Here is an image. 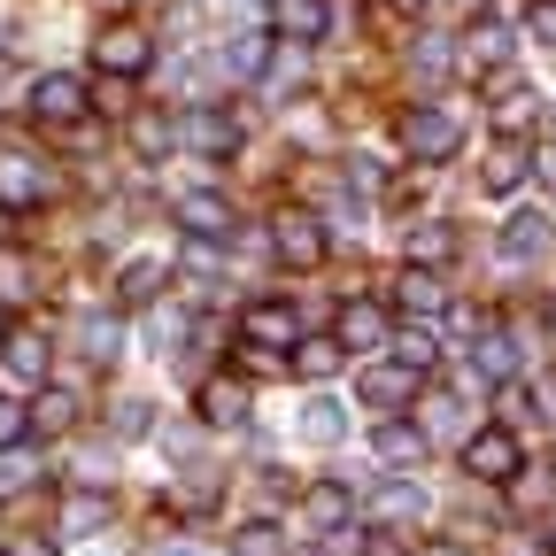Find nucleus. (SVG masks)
Instances as JSON below:
<instances>
[{"label":"nucleus","instance_id":"obj_41","mask_svg":"<svg viewBox=\"0 0 556 556\" xmlns=\"http://www.w3.org/2000/svg\"><path fill=\"white\" fill-rule=\"evenodd\" d=\"M86 356H93V364H109V356H116V325L86 317Z\"/></svg>","mask_w":556,"mask_h":556},{"label":"nucleus","instance_id":"obj_37","mask_svg":"<svg viewBox=\"0 0 556 556\" xmlns=\"http://www.w3.org/2000/svg\"><path fill=\"white\" fill-rule=\"evenodd\" d=\"M24 433H31V409L24 402H0V448H24Z\"/></svg>","mask_w":556,"mask_h":556},{"label":"nucleus","instance_id":"obj_20","mask_svg":"<svg viewBox=\"0 0 556 556\" xmlns=\"http://www.w3.org/2000/svg\"><path fill=\"white\" fill-rule=\"evenodd\" d=\"M371 448H379V464H417L426 456V426H379Z\"/></svg>","mask_w":556,"mask_h":556},{"label":"nucleus","instance_id":"obj_24","mask_svg":"<svg viewBox=\"0 0 556 556\" xmlns=\"http://www.w3.org/2000/svg\"><path fill=\"white\" fill-rule=\"evenodd\" d=\"M225 70H232V78H263V70H270V39L263 31H240L225 47Z\"/></svg>","mask_w":556,"mask_h":556},{"label":"nucleus","instance_id":"obj_3","mask_svg":"<svg viewBox=\"0 0 556 556\" xmlns=\"http://www.w3.org/2000/svg\"><path fill=\"white\" fill-rule=\"evenodd\" d=\"M464 471H471V479H495V486H503V479H518V471H526L518 433H510V426H486V433H471V441H464Z\"/></svg>","mask_w":556,"mask_h":556},{"label":"nucleus","instance_id":"obj_16","mask_svg":"<svg viewBox=\"0 0 556 556\" xmlns=\"http://www.w3.org/2000/svg\"><path fill=\"white\" fill-rule=\"evenodd\" d=\"M371 510H379L387 526H417V518H426V486H417V479H409V486H402V479H387L379 495H371Z\"/></svg>","mask_w":556,"mask_h":556},{"label":"nucleus","instance_id":"obj_13","mask_svg":"<svg viewBox=\"0 0 556 556\" xmlns=\"http://www.w3.org/2000/svg\"><path fill=\"white\" fill-rule=\"evenodd\" d=\"M170 148H178V124H170L163 109H139V116H131V155H148V163H163Z\"/></svg>","mask_w":556,"mask_h":556},{"label":"nucleus","instance_id":"obj_7","mask_svg":"<svg viewBox=\"0 0 556 556\" xmlns=\"http://www.w3.org/2000/svg\"><path fill=\"white\" fill-rule=\"evenodd\" d=\"M178 139H186L193 155H232L240 148V124L217 116V109H193V116H178Z\"/></svg>","mask_w":556,"mask_h":556},{"label":"nucleus","instance_id":"obj_43","mask_svg":"<svg viewBox=\"0 0 556 556\" xmlns=\"http://www.w3.org/2000/svg\"><path fill=\"white\" fill-rule=\"evenodd\" d=\"M541 409V394H526V387H503V426H518V417H533Z\"/></svg>","mask_w":556,"mask_h":556},{"label":"nucleus","instance_id":"obj_47","mask_svg":"<svg viewBox=\"0 0 556 556\" xmlns=\"http://www.w3.org/2000/svg\"><path fill=\"white\" fill-rule=\"evenodd\" d=\"M533 394H541V409H548V417H556V379H541V387H533Z\"/></svg>","mask_w":556,"mask_h":556},{"label":"nucleus","instance_id":"obj_17","mask_svg":"<svg viewBox=\"0 0 556 556\" xmlns=\"http://www.w3.org/2000/svg\"><path fill=\"white\" fill-rule=\"evenodd\" d=\"M325 24H332V9H325V0H278V31H287L294 47L325 39Z\"/></svg>","mask_w":556,"mask_h":556},{"label":"nucleus","instance_id":"obj_5","mask_svg":"<svg viewBox=\"0 0 556 556\" xmlns=\"http://www.w3.org/2000/svg\"><path fill=\"white\" fill-rule=\"evenodd\" d=\"M31 116L78 131V124H86V78H62V70H54V78H39V86H31Z\"/></svg>","mask_w":556,"mask_h":556},{"label":"nucleus","instance_id":"obj_25","mask_svg":"<svg viewBox=\"0 0 556 556\" xmlns=\"http://www.w3.org/2000/svg\"><path fill=\"white\" fill-rule=\"evenodd\" d=\"M548 217H541V208H526V217H510V232H503V255H541L548 248Z\"/></svg>","mask_w":556,"mask_h":556},{"label":"nucleus","instance_id":"obj_14","mask_svg":"<svg viewBox=\"0 0 556 556\" xmlns=\"http://www.w3.org/2000/svg\"><path fill=\"white\" fill-rule=\"evenodd\" d=\"M394 302H402L409 317H441V309H448V287H441L433 270H402V287H394Z\"/></svg>","mask_w":556,"mask_h":556},{"label":"nucleus","instance_id":"obj_6","mask_svg":"<svg viewBox=\"0 0 556 556\" xmlns=\"http://www.w3.org/2000/svg\"><path fill=\"white\" fill-rule=\"evenodd\" d=\"M340 348H348V356H379V348L394 340V325H387V309L379 302H348L340 309V332H332Z\"/></svg>","mask_w":556,"mask_h":556},{"label":"nucleus","instance_id":"obj_9","mask_svg":"<svg viewBox=\"0 0 556 556\" xmlns=\"http://www.w3.org/2000/svg\"><path fill=\"white\" fill-rule=\"evenodd\" d=\"M364 402L371 409H409L417 402V371L409 364H371L364 371Z\"/></svg>","mask_w":556,"mask_h":556},{"label":"nucleus","instance_id":"obj_18","mask_svg":"<svg viewBox=\"0 0 556 556\" xmlns=\"http://www.w3.org/2000/svg\"><path fill=\"white\" fill-rule=\"evenodd\" d=\"M302 518H309L317 533H340V526H348V486H332V479L309 486V495H302Z\"/></svg>","mask_w":556,"mask_h":556},{"label":"nucleus","instance_id":"obj_34","mask_svg":"<svg viewBox=\"0 0 556 556\" xmlns=\"http://www.w3.org/2000/svg\"><path fill=\"white\" fill-rule=\"evenodd\" d=\"M302 70H309V62H302V47L287 39V54H270V70H263V78H270V93H287V86H302Z\"/></svg>","mask_w":556,"mask_h":556},{"label":"nucleus","instance_id":"obj_21","mask_svg":"<svg viewBox=\"0 0 556 556\" xmlns=\"http://www.w3.org/2000/svg\"><path fill=\"white\" fill-rule=\"evenodd\" d=\"M31 426H39V433H70V426H78V394H70V387H47V394L31 402Z\"/></svg>","mask_w":556,"mask_h":556},{"label":"nucleus","instance_id":"obj_32","mask_svg":"<svg viewBox=\"0 0 556 556\" xmlns=\"http://www.w3.org/2000/svg\"><path fill=\"white\" fill-rule=\"evenodd\" d=\"M101 518H109V503H101V495H70V503H62V533H93Z\"/></svg>","mask_w":556,"mask_h":556},{"label":"nucleus","instance_id":"obj_26","mask_svg":"<svg viewBox=\"0 0 556 556\" xmlns=\"http://www.w3.org/2000/svg\"><path fill=\"white\" fill-rule=\"evenodd\" d=\"M340 356H348L340 340H302V348H294V371H302V379H332Z\"/></svg>","mask_w":556,"mask_h":556},{"label":"nucleus","instance_id":"obj_29","mask_svg":"<svg viewBox=\"0 0 556 556\" xmlns=\"http://www.w3.org/2000/svg\"><path fill=\"white\" fill-rule=\"evenodd\" d=\"M9 371L16 379H39L47 371V340L39 332H9Z\"/></svg>","mask_w":556,"mask_h":556},{"label":"nucleus","instance_id":"obj_10","mask_svg":"<svg viewBox=\"0 0 556 556\" xmlns=\"http://www.w3.org/2000/svg\"><path fill=\"white\" fill-rule=\"evenodd\" d=\"M178 225H186L193 240H225V232H232V208H225V193H186V201H178Z\"/></svg>","mask_w":556,"mask_h":556},{"label":"nucleus","instance_id":"obj_1","mask_svg":"<svg viewBox=\"0 0 556 556\" xmlns=\"http://www.w3.org/2000/svg\"><path fill=\"white\" fill-rule=\"evenodd\" d=\"M456 139H464L456 109H409V116H402V155H409V163H448Z\"/></svg>","mask_w":556,"mask_h":556},{"label":"nucleus","instance_id":"obj_27","mask_svg":"<svg viewBox=\"0 0 556 556\" xmlns=\"http://www.w3.org/2000/svg\"><path fill=\"white\" fill-rule=\"evenodd\" d=\"M394 348H402V364H409V371H426V364L441 356V340H433V325H426V317L402 325V332H394Z\"/></svg>","mask_w":556,"mask_h":556},{"label":"nucleus","instance_id":"obj_31","mask_svg":"<svg viewBox=\"0 0 556 556\" xmlns=\"http://www.w3.org/2000/svg\"><path fill=\"white\" fill-rule=\"evenodd\" d=\"M409 255H417V263H448V255H456V232H448V225H417V232H409Z\"/></svg>","mask_w":556,"mask_h":556},{"label":"nucleus","instance_id":"obj_19","mask_svg":"<svg viewBox=\"0 0 556 556\" xmlns=\"http://www.w3.org/2000/svg\"><path fill=\"white\" fill-rule=\"evenodd\" d=\"M479 379H495V387H510V371H518V340L510 332H479Z\"/></svg>","mask_w":556,"mask_h":556},{"label":"nucleus","instance_id":"obj_33","mask_svg":"<svg viewBox=\"0 0 556 556\" xmlns=\"http://www.w3.org/2000/svg\"><path fill=\"white\" fill-rule=\"evenodd\" d=\"M417 409H426V433H464V417H456V394H426ZM464 441H471V433H464Z\"/></svg>","mask_w":556,"mask_h":556},{"label":"nucleus","instance_id":"obj_8","mask_svg":"<svg viewBox=\"0 0 556 556\" xmlns=\"http://www.w3.org/2000/svg\"><path fill=\"white\" fill-rule=\"evenodd\" d=\"M47 193V163H31L24 148H9V155H0V201H9V208H31Z\"/></svg>","mask_w":556,"mask_h":556},{"label":"nucleus","instance_id":"obj_38","mask_svg":"<svg viewBox=\"0 0 556 556\" xmlns=\"http://www.w3.org/2000/svg\"><path fill=\"white\" fill-rule=\"evenodd\" d=\"M186 270H193V278H217V270H225V248H217V240H193V248H186Z\"/></svg>","mask_w":556,"mask_h":556},{"label":"nucleus","instance_id":"obj_4","mask_svg":"<svg viewBox=\"0 0 556 556\" xmlns=\"http://www.w3.org/2000/svg\"><path fill=\"white\" fill-rule=\"evenodd\" d=\"M93 62L109 70V78H139V70L155 62V39L139 24H109V31H93Z\"/></svg>","mask_w":556,"mask_h":556},{"label":"nucleus","instance_id":"obj_39","mask_svg":"<svg viewBox=\"0 0 556 556\" xmlns=\"http://www.w3.org/2000/svg\"><path fill=\"white\" fill-rule=\"evenodd\" d=\"M302 433H309V441H332V433H340V409H332V402H309V409H302Z\"/></svg>","mask_w":556,"mask_h":556},{"label":"nucleus","instance_id":"obj_15","mask_svg":"<svg viewBox=\"0 0 556 556\" xmlns=\"http://www.w3.org/2000/svg\"><path fill=\"white\" fill-rule=\"evenodd\" d=\"M201 417L208 426H248V387L240 379H208L201 387Z\"/></svg>","mask_w":556,"mask_h":556},{"label":"nucleus","instance_id":"obj_40","mask_svg":"<svg viewBox=\"0 0 556 556\" xmlns=\"http://www.w3.org/2000/svg\"><path fill=\"white\" fill-rule=\"evenodd\" d=\"M548 495H556V471H518V503L526 510H541Z\"/></svg>","mask_w":556,"mask_h":556},{"label":"nucleus","instance_id":"obj_36","mask_svg":"<svg viewBox=\"0 0 556 556\" xmlns=\"http://www.w3.org/2000/svg\"><path fill=\"white\" fill-rule=\"evenodd\" d=\"M503 54H510V31L503 24H479L471 31V62H503Z\"/></svg>","mask_w":556,"mask_h":556},{"label":"nucleus","instance_id":"obj_11","mask_svg":"<svg viewBox=\"0 0 556 556\" xmlns=\"http://www.w3.org/2000/svg\"><path fill=\"white\" fill-rule=\"evenodd\" d=\"M533 163H526V148L518 139H503V148H486V163H479V186L486 193H518V178H526Z\"/></svg>","mask_w":556,"mask_h":556},{"label":"nucleus","instance_id":"obj_22","mask_svg":"<svg viewBox=\"0 0 556 556\" xmlns=\"http://www.w3.org/2000/svg\"><path fill=\"white\" fill-rule=\"evenodd\" d=\"M155 287H163V263L148 255V263H131V270L116 278V302H124V309H148V302H155Z\"/></svg>","mask_w":556,"mask_h":556},{"label":"nucleus","instance_id":"obj_48","mask_svg":"<svg viewBox=\"0 0 556 556\" xmlns=\"http://www.w3.org/2000/svg\"><path fill=\"white\" fill-rule=\"evenodd\" d=\"M548 332H556V294H548Z\"/></svg>","mask_w":556,"mask_h":556},{"label":"nucleus","instance_id":"obj_2","mask_svg":"<svg viewBox=\"0 0 556 556\" xmlns=\"http://www.w3.org/2000/svg\"><path fill=\"white\" fill-rule=\"evenodd\" d=\"M270 248H278V263H287V270H317V263L332 255V240H325V225L309 217V208H287V217L270 225Z\"/></svg>","mask_w":556,"mask_h":556},{"label":"nucleus","instance_id":"obj_35","mask_svg":"<svg viewBox=\"0 0 556 556\" xmlns=\"http://www.w3.org/2000/svg\"><path fill=\"white\" fill-rule=\"evenodd\" d=\"M232 556H278V526H240L232 533Z\"/></svg>","mask_w":556,"mask_h":556},{"label":"nucleus","instance_id":"obj_44","mask_svg":"<svg viewBox=\"0 0 556 556\" xmlns=\"http://www.w3.org/2000/svg\"><path fill=\"white\" fill-rule=\"evenodd\" d=\"M371 16H379V31H394L402 16H417V0H379V9H371Z\"/></svg>","mask_w":556,"mask_h":556},{"label":"nucleus","instance_id":"obj_28","mask_svg":"<svg viewBox=\"0 0 556 556\" xmlns=\"http://www.w3.org/2000/svg\"><path fill=\"white\" fill-rule=\"evenodd\" d=\"M533 109H541V101H533L526 86H510V93H495V124H503V139H518V131L533 124Z\"/></svg>","mask_w":556,"mask_h":556},{"label":"nucleus","instance_id":"obj_46","mask_svg":"<svg viewBox=\"0 0 556 556\" xmlns=\"http://www.w3.org/2000/svg\"><path fill=\"white\" fill-rule=\"evenodd\" d=\"M364 556H409V548H402L394 533H379V541H364Z\"/></svg>","mask_w":556,"mask_h":556},{"label":"nucleus","instance_id":"obj_30","mask_svg":"<svg viewBox=\"0 0 556 556\" xmlns=\"http://www.w3.org/2000/svg\"><path fill=\"white\" fill-rule=\"evenodd\" d=\"M24 294H31V255L0 248V302H24Z\"/></svg>","mask_w":556,"mask_h":556},{"label":"nucleus","instance_id":"obj_42","mask_svg":"<svg viewBox=\"0 0 556 556\" xmlns=\"http://www.w3.org/2000/svg\"><path fill=\"white\" fill-rule=\"evenodd\" d=\"M526 31H533L541 47H556V0H533V16H526Z\"/></svg>","mask_w":556,"mask_h":556},{"label":"nucleus","instance_id":"obj_12","mask_svg":"<svg viewBox=\"0 0 556 556\" xmlns=\"http://www.w3.org/2000/svg\"><path fill=\"white\" fill-rule=\"evenodd\" d=\"M248 340H255V348H302V340H294V309H287V302H255V309H248Z\"/></svg>","mask_w":556,"mask_h":556},{"label":"nucleus","instance_id":"obj_23","mask_svg":"<svg viewBox=\"0 0 556 556\" xmlns=\"http://www.w3.org/2000/svg\"><path fill=\"white\" fill-rule=\"evenodd\" d=\"M448 70H456L448 39H417V47H409V78H417V86H441Z\"/></svg>","mask_w":556,"mask_h":556},{"label":"nucleus","instance_id":"obj_45","mask_svg":"<svg viewBox=\"0 0 556 556\" xmlns=\"http://www.w3.org/2000/svg\"><path fill=\"white\" fill-rule=\"evenodd\" d=\"M533 170H541V186L556 193V139H548V148H541V163H533Z\"/></svg>","mask_w":556,"mask_h":556}]
</instances>
